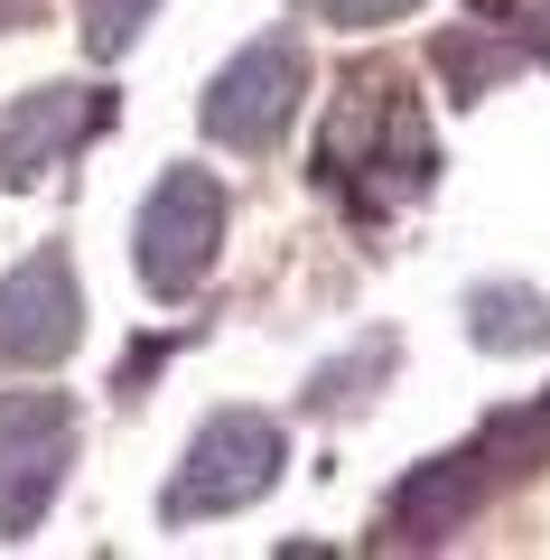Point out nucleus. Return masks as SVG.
Segmentation results:
<instances>
[{
  "label": "nucleus",
  "instance_id": "obj_9",
  "mask_svg": "<svg viewBox=\"0 0 550 560\" xmlns=\"http://www.w3.org/2000/svg\"><path fill=\"white\" fill-rule=\"evenodd\" d=\"M150 10L159 0H84V47H94V57H121V47L150 28Z\"/></svg>",
  "mask_w": 550,
  "mask_h": 560
},
{
  "label": "nucleus",
  "instance_id": "obj_5",
  "mask_svg": "<svg viewBox=\"0 0 550 560\" xmlns=\"http://www.w3.org/2000/svg\"><path fill=\"white\" fill-rule=\"evenodd\" d=\"M299 94H308V57H299L290 38H253L215 84H206V131H215L224 150H271V140L290 131Z\"/></svg>",
  "mask_w": 550,
  "mask_h": 560
},
{
  "label": "nucleus",
  "instance_id": "obj_2",
  "mask_svg": "<svg viewBox=\"0 0 550 560\" xmlns=\"http://www.w3.org/2000/svg\"><path fill=\"white\" fill-rule=\"evenodd\" d=\"M131 253H140V280L159 300H187L224 253V187L206 168H168V178L140 197V224H131Z\"/></svg>",
  "mask_w": 550,
  "mask_h": 560
},
{
  "label": "nucleus",
  "instance_id": "obj_8",
  "mask_svg": "<svg viewBox=\"0 0 550 560\" xmlns=\"http://www.w3.org/2000/svg\"><path fill=\"white\" fill-rule=\"evenodd\" d=\"M467 337L494 346V355H531V346H550V300L541 290H476L467 300Z\"/></svg>",
  "mask_w": 550,
  "mask_h": 560
},
{
  "label": "nucleus",
  "instance_id": "obj_10",
  "mask_svg": "<svg viewBox=\"0 0 550 560\" xmlns=\"http://www.w3.org/2000/svg\"><path fill=\"white\" fill-rule=\"evenodd\" d=\"M411 0H327V20H346V28H374V20H401Z\"/></svg>",
  "mask_w": 550,
  "mask_h": 560
},
{
  "label": "nucleus",
  "instance_id": "obj_1",
  "mask_svg": "<svg viewBox=\"0 0 550 560\" xmlns=\"http://www.w3.org/2000/svg\"><path fill=\"white\" fill-rule=\"evenodd\" d=\"M280 420L271 411H215L187 440V458H177L168 495H159V514L168 523H215V514H243V504H261L280 486Z\"/></svg>",
  "mask_w": 550,
  "mask_h": 560
},
{
  "label": "nucleus",
  "instance_id": "obj_4",
  "mask_svg": "<svg viewBox=\"0 0 550 560\" xmlns=\"http://www.w3.org/2000/svg\"><path fill=\"white\" fill-rule=\"evenodd\" d=\"M75 337H84V290H75V261L47 243V253H28L0 280V364L47 374V364L75 355Z\"/></svg>",
  "mask_w": 550,
  "mask_h": 560
},
{
  "label": "nucleus",
  "instance_id": "obj_6",
  "mask_svg": "<svg viewBox=\"0 0 550 560\" xmlns=\"http://www.w3.org/2000/svg\"><path fill=\"white\" fill-rule=\"evenodd\" d=\"M103 121H113V94L94 84H28L20 103H0V187H38Z\"/></svg>",
  "mask_w": 550,
  "mask_h": 560
},
{
  "label": "nucleus",
  "instance_id": "obj_3",
  "mask_svg": "<svg viewBox=\"0 0 550 560\" xmlns=\"http://www.w3.org/2000/svg\"><path fill=\"white\" fill-rule=\"evenodd\" d=\"M75 458V401L66 393H0V533L28 541L47 523Z\"/></svg>",
  "mask_w": 550,
  "mask_h": 560
},
{
  "label": "nucleus",
  "instance_id": "obj_7",
  "mask_svg": "<svg viewBox=\"0 0 550 560\" xmlns=\"http://www.w3.org/2000/svg\"><path fill=\"white\" fill-rule=\"evenodd\" d=\"M467 504H476V448H457V458L420 467V477L393 495V533H411V541H438L457 514H467Z\"/></svg>",
  "mask_w": 550,
  "mask_h": 560
}]
</instances>
